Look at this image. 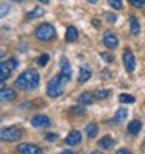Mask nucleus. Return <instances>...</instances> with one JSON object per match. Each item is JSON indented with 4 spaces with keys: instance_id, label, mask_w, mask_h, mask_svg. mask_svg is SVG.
<instances>
[{
    "instance_id": "f257e3e1",
    "label": "nucleus",
    "mask_w": 145,
    "mask_h": 154,
    "mask_svg": "<svg viewBox=\"0 0 145 154\" xmlns=\"http://www.w3.org/2000/svg\"><path fill=\"white\" fill-rule=\"evenodd\" d=\"M41 83V76L36 70H25L24 73L16 79V87L24 90H34Z\"/></svg>"
},
{
    "instance_id": "f03ea898",
    "label": "nucleus",
    "mask_w": 145,
    "mask_h": 154,
    "mask_svg": "<svg viewBox=\"0 0 145 154\" xmlns=\"http://www.w3.org/2000/svg\"><path fill=\"white\" fill-rule=\"evenodd\" d=\"M66 83L67 81L64 79L62 75H58L55 78H52L49 81V84H47V95L52 97V98H58L62 94V90H64V84Z\"/></svg>"
},
{
    "instance_id": "7ed1b4c3",
    "label": "nucleus",
    "mask_w": 145,
    "mask_h": 154,
    "mask_svg": "<svg viewBox=\"0 0 145 154\" xmlns=\"http://www.w3.org/2000/svg\"><path fill=\"white\" fill-rule=\"evenodd\" d=\"M55 34H56V31H55V28H53L50 23H41L38 28H36V38H38L39 41L47 42V41L55 38Z\"/></svg>"
},
{
    "instance_id": "20e7f679",
    "label": "nucleus",
    "mask_w": 145,
    "mask_h": 154,
    "mask_svg": "<svg viewBox=\"0 0 145 154\" xmlns=\"http://www.w3.org/2000/svg\"><path fill=\"white\" fill-rule=\"evenodd\" d=\"M22 137V131L16 126H11V128H3L2 132H0V139L2 142H17Z\"/></svg>"
},
{
    "instance_id": "39448f33",
    "label": "nucleus",
    "mask_w": 145,
    "mask_h": 154,
    "mask_svg": "<svg viewBox=\"0 0 145 154\" xmlns=\"http://www.w3.org/2000/svg\"><path fill=\"white\" fill-rule=\"evenodd\" d=\"M123 64H125L126 72H128V73H133L134 69H136V58L133 55V51L128 50V48L123 51Z\"/></svg>"
},
{
    "instance_id": "423d86ee",
    "label": "nucleus",
    "mask_w": 145,
    "mask_h": 154,
    "mask_svg": "<svg viewBox=\"0 0 145 154\" xmlns=\"http://www.w3.org/2000/svg\"><path fill=\"white\" fill-rule=\"evenodd\" d=\"M103 44L106 45L108 48L114 50V48H117V45H119V39H117V36L112 31H106L103 34Z\"/></svg>"
},
{
    "instance_id": "0eeeda50",
    "label": "nucleus",
    "mask_w": 145,
    "mask_h": 154,
    "mask_svg": "<svg viewBox=\"0 0 145 154\" xmlns=\"http://www.w3.org/2000/svg\"><path fill=\"white\" fill-rule=\"evenodd\" d=\"M17 151L20 154H42V149L36 145H28V143H22L17 146Z\"/></svg>"
},
{
    "instance_id": "6e6552de",
    "label": "nucleus",
    "mask_w": 145,
    "mask_h": 154,
    "mask_svg": "<svg viewBox=\"0 0 145 154\" xmlns=\"http://www.w3.org/2000/svg\"><path fill=\"white\" fill-rule=\"evenodd\" d=\"M31 125L33 128H47V126H50V119L47 115H36L33 117Z\"/></svg>"
},
{
    "instance_id": "1a4fd4ad",
    "label": "nucleus",
    "mask_w": 145,
    "mask_h": 154,
    "mask_svg": "<svg viewBox=\"0 0 145 154\" xmlns=\"http://www.w3.org/2000/svg\"><path fill=\"white\" fill-rule=\"evenodd\" d=\"M10 75H11V67L8 62L3 61L0 64V81H2V87H5V81L10 78Z\"/></svg>"
},
{
    "instance_id": "9d476101",
    "label": "nucleus",
    "mask_w": 145,
    "mask_h": 154,
    "mask_svg": "<svg viewBox=\"0 0 145 154\" xmlns=\"http://www.w3.org/2000/svg\"><path fill=\"white\" fill-rule=\"evenodd\" d=\"M81 142V132L80 131H72L67 137H66V143L69 146H77Z\"/></svg>"
},
{
    "instance_id": "9b49d317",
    "label": "nucleus",
    "mask_w": 145,
    "mask_h": 154,
    "mask_svg": "<svg viewBox=\"0 0 145 154\" xmlns=\"http://www.w3.org/2000/svg\"><path fill=\"white\" fill-rule=\"evenodd\" d=\"M61 75L64 76L66 81H69L70 76H72V67H70L69 61H67L66 58H62V59H61Z\"/></svg>"
},
{
    "instance_id": "f8f14e48",
    "label": "nucleus",
    "mask_w": 145,
    "mask_h": 154,
    "mask_svg": "<svg viewBox=\"0 0 145 154\" xmlns=\"http://www.w3.org/2000/svg\"><path fill=\"white\" fill-rule=\"evenodd\" d=\"M90 76H92V69H90V66H83L81 67L80 75H78L80 83H86L87 79H90Z\"/></svg>"
},
{
    "instance_id": "ddd939ff",
    "label": "nucleus",
    "mask_w": 145,
    "mask_h": 154,
    "mask_svg": "<svg viewBox=\"0 0 145 154\" xmlns=\"http://www.w3.org/2000/svg\"><path fill=\"white\" fill-rule=\"evenodd\" d=\"M94 100H95L94 94H90V92H83V94L78 97V103L83 104V106H87V104H92Z\"/></svg>"
},
{
    "instance_id": "4468645a",
    "label": "nucleus",
    "mask_w": 145,
    "mask_h": 154,
    "mask_svg": "<svg viewBox=\"0 0 145 154\" xmlns=\"http://www.w3.org/2000/svg\"><path fill=\"white\" fill-rule=\"evenodd\" d=\"M114 145H115V142H114V139L111 137V135H105V137L98 142V146H100L102 149H111Z\"/></svg>"
},
{
    "instance_id": "2eb2a0df",
    "label": "nucleus",
    "mask_w": 145,
    "mask_h": 154,
    "mask_svg": "<svg viewBox=\"0 0 145 154\" xmlns=\"http://www.w3.org/2000/svg\"><path fill=\"white\" fill-rule=\"evenodd\" d=\"M0 97H2L3 101H14V100H16V92H14L13 89L2 87V92H0Z\"/></svg>"
},
{
    "instance_id": "dca6fc26",
    "label": "nucleus",
    "mask_w": 145,
    "mask_h": 154,
    "mask_svg": "<svg viewBox=\"0 0 145 154\" xmlns=\"http://www.w3.org/2000/svg\"><path fill=\"white\" fill-rule=\"evenodd\" d=\"M142 129V123L139 120H133L130 125H128V132L133 134V135H137Z\"/></svg>"
},
{
    "instance_id": "f3484780",
    "label": "nucleus",
    "mask_w": 145,
    "mask_h": 154,
    "mask_svg": "<svg viewBox=\"0 0 145 154\" xmlns=\"http://www.w3.org/2000/svg\"><path fill=\"white\" fill-rule=\"evenodd\" d=\"M130 26H131V34H139L140 33V23L137 20V17L136 16H131L130 17Z\"/></svg>"
},
{
    "instance_id": "a211bd4d",
    "label": "nucleus",
    "mask_w": 145,
    "mask_h": 154,
    "mask_svg": "<svg viewBox=\"0 0 145 154\" xmlns=\"http://www.w3.org/2000/svg\"><path fill=\"white\" fill-rule=\"evenodd\" d=\"M78 39V31L75 26H69V28L66 30V41L67 42H75Z\"/></svg>"
},
{
    "instance_id": "6ab92c4d",
    "label": "nucleus",
    "mask_w": 145,
    "mask_h": 154,
    "mask_svg": "<svg viewBox=\"0 0 145 154\" xmlns=\"http://www.w3.org/2000/svg\"><path fill=\"white\" fill-rule=\"evenodd\" d=\"M86 134H87V137L89 139H94L95 135L98 134V125L97 123H89L87 126H86Z\"/></svg>"
},
{
    "instance_id": "aec40b11",
    "label": "nucleus",
    "mask_w": 145,
    "mask_h": 154,
    "mask_svg": "<svg viewBox=\"0 0 145 154\" xmlns=\"http://www.w3.org/2000/svg\"><path fill=\"white\" fill-rule=\"evenodd\" d=\"M126 117H128V111H126L125 107H122V109H119V111L115 112L114 122H115V123H123V122L126 120Z\"/></svg>"
},
{
    "instance_id": "412c9836",
    "label": "nucleus",
    "mask_w": 145,
    "mask_h": 154,
    "mask_svg": "<svg viewBox=\"0 0 145 154\" xmlns=\"http://www.w3.org/2000/svg\"><path fill=\"white\" fill-rule=\"evenodd\" d=\"M42 16H44V8H41V6H36L33 11H30L28 14H27V17H28L30 20L38 19V17H42Z\"/></svg>"
},
{
    "instance_id": "4be33fe9",
    "label": "nucleus",
    "mask_w": 145,
    "mask_h": 154,
    "mask_svg": "<svg viewBox=\"0 0 145 154\" xmlns=\"http://www.w3.org/2000/svg\"><path fill=\"white\" fill-rule=\"evenodd\" d=\"M119 101L120 103H134L136 98L133 95H128V94H120L119 95Z\"/></svg>"
},
{
    "instance_id": "5701e85b",
    "label": "nucleus",
    "mask_w": 145,
    "mask_h": 154,
    "mask_svg": "<svg viewBox=\"0 0 145 154\" xmlns=\"http://www.w3.org/2000/svg\"><path fill=\"white\" fill-rule=\"evenodd\" d=\"M111 95V90H108V89H102V90H98V92L95 94V98L97 100H105Z\"/></svg>"
},
{
    "instance_id": "b1692460",
    "label": "nucleus",
    "mask_w": 145,
    "mask_h": 154,
    "mask_svg": "<svg viewBox=\"0 0 145 154\" xmlns=\"http://www.w3.org/2000/svg\"><path fill=\"white\" fill-rule=\"evenodd\" d=\"M108 3H109L111 8H114V10H122V8H123V2H122V0H108Z\"/></svg>"
},
{
    "instance_id": "393cba45",
    "label": "nucleus",
    "mask_w": 145,
    "mask_h": 154,
    "mask_svg": "<svg viewBox=\"0 0 145 154\" xmlns=\"http://www.w3.org/2000/svg\"><path fill=\"white\" fill-rule=\"evenodd\" d=\"M49 61H50V56L45 53V55H41L39 58H38V64L41 66V67H44V66H47L49 64Z\"/></svg>"
},
{
    "instance_id": "a878e982",
    "label": "nucleus",
    "mask_w": 145,
    "mask_h": 154,
    "mask_svg": "<svg viewBox=\"0 0 145 154\" xmlns=\"http://www.w3.org/2000/svg\"><path fill=\"white\" fill-rule=\"evenodd\" d=\"M70 114H84V107H83V104L70 107Z\"/></svg>"
},
{
    "instance_id": "bb28decb",
    "label": "nucleus",
    "mask_w": 145,
    "mask_h": 154,
    "mask_svg": "<svg viewBox=\"0 0 145 154\" xmlns=\"http://www.w3.org/2000/svg\"><path fill=\"white\" fill-rule=\"evenodd\" d=\"M130 3L134 5L136 8H142L145 5V0H130Z\"/></svg>"
},
{
    "instance_id": "cd10ccee",
    "label": "nucleus",
    "mask_w": 145,
    "mask_h": 154,
    "mask_svg": "<svg viewBox=\"0 0 145 154\" xmlns=\"http://www.w3.org/2000/svg\"><path fill=\"white\" fill-rule=\"evenodd\" d=\"M106 20L111 22V23H114V22H117V16H115L114 13H108V14H106Z\"/></svg>"
},
{
    "instance_id": "c85d7f7f",
    "label": "nucleus",
    "mask_w": 145,
    "mask_h": 154,
    "mask_svg": "<svg viewBox=\"0 0 145 154\" xmlns=\"http://www.w3.org/2000/svg\"><path fill=\"white\" fill-rule=\"evenodd\" d=\"M102 55V58L106 61V62H112V56H111V53H106V51H103V53H100Z\"/></svg>"
},
{
    "instance_id": "c756f323",
    "label": "nucleus",
    "mask_w": 145,
    "mask_h": 154,
    "mask_svg": "<svg viewBox=\"0 0 145 154\" xmlns=\"http://www.w3.org/2000/svg\"><path fill=\"white\" fill-rule=\"evenodd\" d=\"M45 139L50 140V142H55V140H58V135L56 134H47V135H45Z\"/></svg>"
},
{
    "instance_id": "7c9ffc66",
    "label": "nucleus",
    "mask_w": 145,
    "mask_h": 154,
    "mask_svg": "<svg viewBox=\"0 0 145 154\" xmlns=\"http://www.w3.org/2000/svg\"><path fill=\"white\" fill-rule=\"evenodd\" d=\"M8 10H10V6H8V5H2V17L6 16V11Z\"/></svg>"
},
{
    "instance_id": "2f4dec72",
    "label": "nucleus",
    "mask_w": 145,
    "mask_h": 154,
    "mask_svg": "<svg viewBox=\"0 0 145 154\" xmlns=\"http://www.w3.org/2000/svg\"><path fill=\"white\" fill-rule=\"evenodd\" d=\"M8 64H10L11 69H16V67H17V61H16V59H11V61H8Z\"/></svg>"
},
{
    "instance_id": "473e14b6",
    "label": "nucleus",
    "mask_w": 145,
    "mask_h": 154,
    "mask_svg": "<svg viewBox=\"0 0 145 154\" xmlns=\"http://www.w3.org/2000/svg\"><path fill=\"white\" fill-rule=\"evenodd\" d=\"M130 152V149H126V148H123V149H119L117 151V154H128Z\"/></svg>"
},
{
    "instance_id": "72a5a7b5",
    "label": "nucleus",
    "mask_w": 145,
    "mask_h": 154,
    "mask_svg": "<svg viewBox=\"0 0 145 154\" xmlns=\"http://www.w3.org/2000/svg\"><path fill=\"white\" fill-rule=\"evenodd\" d=\"M62 152H64V154H74V151H72V149H64Z\"/></svg>"
},
{
    "instance_id": "f704fd0d",
    "label": "nucleus",
    "mask_w": 145,
    "mask_h": 154,
    "mask_svg": "<svg viewBox=\"0 0 145 154\" xmlns=\"http://www.w3.org/2000/svg\"><path fill=\"white\" fill-rule=\"evenodd\" d=\"M87 2H89V3H97L98 0H87Z\"/></svg>"
},
{
    "instance_id": "c9c22d12",
    "label": "nucleus",
    "mask_w": 145,
    "mask_h": 154,
    "mask_svg": "<svg viewBox=\"0 0 145 154\" xmlns=\"http://www.w3.org/2000/svg\"><path fill=\"white\" fill-rule=\"evenodd\" d=\"M41 3H49V0H39Z\"/></svg>"
},
{
    "instance_id": "e433bc0d",
    "label": "nucleus",
    "mask_w": 145,
    "mask_h": 154,
    "mask_svg": "<svg viewBox=\"0 0 145 154\" xmlns=\"http://www.w3.org/2000/svg\"><path fill=\"white\" fill-rule=\"evenodd\" d=\"M11 2H22V0H11Z\"/></svg>"
}]
</instances>
